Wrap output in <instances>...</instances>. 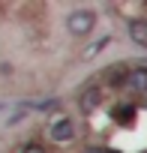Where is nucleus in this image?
<instances>
[{"mask_svg": "<svg viewBox=\"0 0 147 153\" xmlns=\"http://www.w3.org/2000/svg\"><path fill=\"white\" fill-rule=\"evenodd\" d=\"M18 153H45V147H42L39 141H27V144H24Z\"/></svg>", "mask_w": 147, "mask_h": 153, "instance_id": "8", "label": "nucleus"}, {"mask_svg": "<svg viewBox=\"0 0 147 153\" xmlns=\"http://www.w3.org/2000/svg\"><path fill=\"white\" fill-rule=\"evenodd\" d=\"M66 30L72 36H78V39L90 36L96 30V12H90V9H72L66 15Z\"/></svg>", "mask_w": 147, "mask_h": 153, "instance_id": "1", "label": "nucleus"}, {"mask_svg": "<svg viewBox=\"0 0 147 153\" xmlns=\"http://www.w3.org/2000/svg\"><path fill=\"white\" fill-rule=\"evenodd\" d=\"M108 42H111V36H102V39H99V42H93V45H90V48H87V51H84V60H90V57H93V54H99V51H102V48H105V45H108Z\"/></svg>", "mask_w": 147, "mask_h": 153, "instance_id": "7", "label": "nucleus"}, {"mask_svg": "<svg viewBox=\"0 0 147 153\" xmlns=\"http://www.w3.org/2000/svg\"><path fill=\"white\" fill-rule=\"evenodd\" d=\"M111 117H114V123L132 126V123H135V108H132V105H117V108L111 111Z\"/></svg>", "mask_w": 147, "mask_h": 153, "instance_id": "5", "label": "nucleus"}, {"mask_svg": "<svg viewBox=\"0 0 147 153\" xmlns=\"http://www.w3.org/2000/svg\"><path fill=\"white\" fill-rule=\"evenodd\" d=\"M48 138L54 144H69L75 138V120L66 117V114H57L51 123H48Z\"/></svg>", "mask_w": 147, "mask_h": 153, "instance_id": "2", "label": "nucleus"}, {"mask_svg": "<svg viewBox=\"0 0 147 153\" xmlns=\"http://www.w3.org/2000/svg\"><path fill=\"white\" fill-rule=\"evenodd\" d=\"M126 90H132L135 96H147V66H135L126 75Z\"/></svg>", "mask_w": 147, "mask_h": 153, "instance_id": "3", "label": "nucleus"}, {"mask_svg": "<svg viewBox=\"0 0 147 153\" xmlns=\"http://www.w3.org/2000/svg\"><path fill=\"white\" fill-rule=\"evenodd\" d=\"M126 33H129V39H132L135 45L147 48V18H144V15L129 18V21H126Z\"/></svg>", "mask_w": 147, "mask_h": 153, "instance_id": "4", "label": "nucleus"}, {"mask_svg": "<svg viewBox=\"0 0 147 153\" xmlns=\"http://www.w3.org/2000/svg\"><path fill=\"white\" fill-rule=\"evenodd\" d=\"M99 102H102V93H99V87H96V90H87V96H81V108H84V111H93V108H99Z\"/></svg>", "mask_w": 147, "mask_h": 153, "instance_id": "6", "label": "nucleus"}, {"mask_svg": "<svg viewBox=\"0 0 147 153\" xmlns=\"http://www.w3.org/2000/svg\"><path fill=\"white\" fill-rule=\"evenodd\" d=\"M93 153H120V150H108V147H99V150H93Z\"/></svg>", "mask_w": 147, "mask_h": 153, "instance_id": "10", "label": "nucleus"}, {"mask_svg": "<svg viewBox=\"0 0 147 153\" xmlns=\"http://www.w3.org/2000/svg\"><path fill=\"white\" fill-rule=\"evenodd\" d=\"M0 75H12V63H6V60L0 63Z\"/></svg>", "mask_w": 147, "mask_h": 153, "instance_id": "9", "label": "nucleus"}]
</instances>
